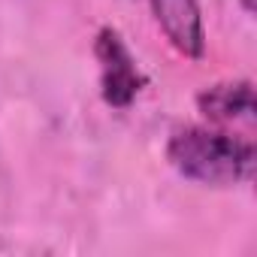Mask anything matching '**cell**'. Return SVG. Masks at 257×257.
<instances>
[{
    "instance_id": "obj_1",
    "label": "cell",
    "mask_w": 257,
    "mask_h": 257,
    "mask_svg": "<svg viewBox=\"0 0 257 257\" xmlns=\"http://www.w3.org/2000/svg\"><path fill=\"white\" fill-rule=\"evenodd\" d=\"M254 143L212 131V127H179L167 143V161L170 167L197 185L206 188H230L242 185L254 176Z\"/></svg>"
},
{
    "instance_id": "obj_2",
    "label": "cell",
    "mask_w": 257,
    "mask_h": 257,
    "mask_svg": "<svg viewBox=\"0 0 257 257\" xmlns=\"http://www.w3.org/2000/svg\"><path fill=\"white\" fill-rule=\"evenodd\" d=\"M94 58L100 70V97L112 109H127L149 85V76L143 73L140 61L134 58L131 46L124 43L121 31L112 25H103L94 37Z\"/></svg>"
},
{
    "instance_id": "obj_3",
    "label": "cell",
    "mask_w": 257,
    "mask_h": 257,
    "mask_svg": "<svg viewBox=\"0 0 257 257\" xmlns=\"http://www.w3.org/2000/svg\"><path fill=\"white\" fill-rule=\"evenodd\" d=\"M152 13L167 43L191 61L206 55V28L197 0H152Z\"/></svg>"
},
{
    "instance_id": "obj_4",
    "label": "cell",
    "mask_w": 257,
    "mask_h": 257,
    "mask_svg": "<svg viewBox=\"0 0 257 257\" xmlns=\"http://www.w3.org/2000/svg\"><path fill=\"white\" fill-rule=\"evenodd\" d=\"M197 109L215 121V124H233V121H254V82L251 79H227L206 85L197 94Z\"/></svg>"
},
{
    "instance_id": "obj_5",
    "label": "cell",
    "mask_w": 257,
    "mask_h": 257,
    "mask_svg": "<svg viewBox=\"0 0 257 257\" xmlns=\"http://www.w3.org/2000/svg\"><path fill=\"white\" fill-rule=\"evenodd\" d=\"M239 7H242V13L251 16V13H254V0H239Z\"/></svg>"
}]
</instances>
